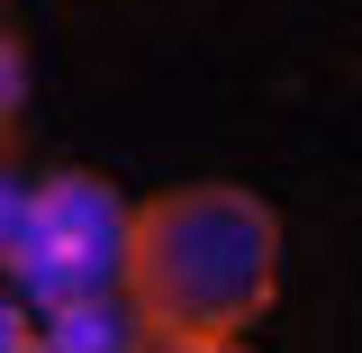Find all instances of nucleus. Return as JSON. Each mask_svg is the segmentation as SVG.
Masks as SVG:
<instances>
[{
  "mask_svg": "<svg viewBox=\"0 0 362 353\" xmlns=\"http://www.w3.org/2000/svg\"><path fill=\"white\" fill-rule=\"evenodd\" d=\"M127 290L163 353H235L281 299V209L245 181H181L136 199Z\"/></svg>",
  "mask_w": 362,
  "mask_h": 353,
  "instance_id": "1",
  "label": "nucleus"
},
{
  "mask_svg": "<svg viewBox=\"0 0 362 353\" xmlns=\"http://www.w3.org/2000/svg\"><path fill=\"white\" fill-rule=\"evenodd\" d=\"M136 263V199L109 173L90 163H54L37 173V209H28V236L9 254V281L37 299V308H64V299H90V290H118Z\"/></svg>",
  "mask_w": 362,
  "mask_h": 353,
  "instance_id": "2",
  "label": "nucleus"
},
{
  "mask_svg": "<svg viewBox=\"0 0 362 353\" xmlns=\"http://www.w3.org/2000/svg\"><path fill=\"white\" fill-rule=\"evenodd\" d=\"M45 353H163V345H154V317L136 308V290L118 281V290L45 308Z\"/></svg>",
  "mask_w": 362,
  "mask_h": 353,
  "instance_id": "3",
  "label": "nucleus"
},
{
  "mask_svg": "<svg viewBox=\"0 0 362 353\" xmlns=\"http://www.w3.org/2000/svg\"><path fill=\"white\" fill-rule=\"evenodd\" d=\"M28 209H37V163L18 154V136H0V272H9L18 236H28Z\"/></svg>",
  "mask_w": 362,
  "mask_h": 353,
  "instance_id": "4",
  "label": "nucleus"
},
{
  "mask_svg": "<svg viewBox=\"0 0 362 353\" xmlns=\"http://www.w3.org/2000/svg\"><path fill=\"white\" fill-rule=\"evenodd\" d=\"M0 353H45V308L0 272Z\"/></svg>",
  "mask_w": 362,
  "mask_h": 353,
  "instance_id": "5",
  "label": "nucleus"
},
{
  "mask_svg": "<svg viewBox=\"0 0 362 353\" xmlns=\"http://www.w3.org/2000/svg\"><path fill=\"white\" fill-rule=\"evenodd\" d=\"M28 91H37V73H28V45H18V28H0V136H18V118H28Z\"/></svg>",
  "mask_w": 362,
  "mask_h": 353,
  "instance_id": "6",
  "label": "nucleus"
}]
</instances>
